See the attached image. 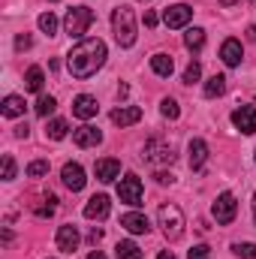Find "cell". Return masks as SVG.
Wrapping results in <instances>:
<instances>
[{
  "label": "cell",
  "mask_w": 256,
  "mask_h": 259,
  "mask_svg": "<svg viewBox=\"0 0 256 259\" xmlns=\"http://www.w3.org/2000/svg\"><path fill=\"white\" fill-rule=\"evenodd\" d=\"M226 94V75H211L205 81V97L214 100V97H223Z\"/></svg>",
  "instance_id": "7402d4cb"
},
{
  "label": "cell",
  "mask_w": 256,
  "mask_h": 259,
  "mask_svg": "<svg viewBox=\"0 0 256 259\" xmlns=\"http://www.w3.org/2000/svg\"><path fill=\"white\" fill-rule=\"evenodd\" d=\"M184 46H187L190 52H202V46H205V30H202V27H190V30L184 33Z\"/></svg>",
  "instance_id": "cb8c5ba5"
},
{
  "label": "cell",
  "mask_w": 256,
  "mask_h": 259,
  "mask_svg": "<svg viewBox=\"0 0 256 259\" xmlns=\"http://www.w3.org/2000/svg\"><path fill=\"white\" fill-rule=\"evenodd\" d=\"M88 259H106V256H103V250H91V253H88Z\"/></svg>",
  "instance_id": "60d3db41"
},
{
  "label": "cell",
  "mask_w": 256,
  "mask_h": 259,
  "mask_svg": "<svg viewBox=\"0 0 256 259\" xmlns=\"http://www.w3.org/2000/svg\"><path fill=\"white\" fill-rule=\"evenodd\" d=\"M172 181H175L172 172H157V184H172Z\"/></svg>",
  "instance_id": "74e56055"
},
{
  "label": "cell",
  "mask_w": 256,
  "mask_h": 259,
  "mask_svg": "<svg viewBox=\"0 0 256 259\" xmlns=\"http://www.w3.org/2000/svg\"><path fill=\"white\" fill-rule=\"evenodd\" d=\"M84 217L88 220H106L109 217V196H91L84 205Z\"/></svg>",
  "instance_id": "2e32d148"
},
{
  "label": "cell",
  "mask_w": 256,
  "mask_h": 259,
  "mask_svg": "<svg viewBox=\"0 0 256 259\" xmlns=\"http://www.w3.org/2000/svg\"><path fill=\"white\" fill-rule=\"evenodd\" d=\"M199 75H202V66H199V61H190V66L184 69V84H193V81H199Z\"/></svg>",
  "instance_id": "d6a6232c"
},
{
  "label": "cell",
  "mask_w": 256,
  "mask_h": 259,
  "mask_svg": "<svg viewBox=\"0 0 256 259\" xmlns=\"http://www.w3.org/2000/svg\"><path fill=\"white\" fill-rule=\"evenodd\" d=\"M94 172H97V181L109 184V181L121 178V163H118V160H112V157H106V160H97Z\"/></svg>",
  "instance_id": "5bb4252c"
},
{
  "label": "cell",
  "mask_w": 256,
  "mask_h": 259,
  "mask_svg": "<svg viewBox=\"0 0 256 259\" xmlns=\"http://www.w3.org/2000/svg\"><path fill=\"white\" fill-rule=\"evenodd\" d=\"M160 226H163V235L169 241H181L184 238V214L178 205H163L160 208Z\"/></svg>",
  "instance_id": "277c9868"
},
{
  "label": "cell",
  "mask_w": 256,
  "mask_h": 259,
  "mask_svg": "<svg viewBox=\"0 0 256 259\" xmlns=\"http://www.w3.org/2000/svg\"><path fill=\"white\" fill-rule=\"evenodd\" d=\"M160 112H163V118H169V121H178V118H181V109H178V103H175L172 97H166V100L160 103Z\"/></svg>",
  "instance_id": "f1b7e54d"
},
{
  "label": "cell",
  "mask_w": 256,
  "mask_h": 259,
  "mask_svg": "<svg viewBox=\"0 0 256 259\" xmlns=\"http://www.w3.org/2000/svg\"><path fill=\"white\" fill-rule=\"evenodd\" d=\"M232 124L241 130L244 136L256 133V106H241V109H235V112H232Z\"/></svg>",
  "instance_id": "30bf717a"
},
{
  "label": "cell",
  "mask_w": 256,
  "mask_h": 259,
  "mask_svg": "<svg viewBox=\"0 0 256 259\" xmlns=\"http://www.w3.org/2000/svg\"><path fill=\"white\" fill-rule=\"evenodd\" d=\"M241 58H244V49H241L238 39H226V42L220 46V61H223L226 66H238Z\"/></svg>",
  "instance_id": "ac0fdd59"
},
{
  "label": "cell",
  "mask_w": 256,
  "mask_h": 259,
  "mask_svg": "<svg viewBox=\"0 0 256 259\" xmlns=\"http://www.w3.org/2000/svg\"><path fill=\"white\" fill-rule=\"evenodd\" d=\"M157 21H160V18H157V12H151V9H148V12H145V27H157Z\"/></svg>",
  "instance_id": "8d00e7d4"
},
{
  "label": "cell",
  "mask_w": 256,
  "mask_h": 259,
  "mask_svg": "<svg viewBox=\"0 0 256 259\" xmlns=\"http://www.w3.org/2000/svg\"><path fill=\"white\" fill-rule=\"evenodd\" d=\"M55 109H58V100H55V97H46V94H42V97L36 100V115H39V118H49Z\"/></svg>",
  "instance_id": "83f0119b"
},
{
  "label": "cell",
  "mask_w": 256,
  "mask_h": 259,
  "mask_svg": "<svg viewBox=\"0 0 256 259\" xmlns=\"http://www.w3.org/2000/svg\"><path fill=\"white\" fill-rule=\"evenodd\" d=\"M61 178H64V187H66V190H72V193H78V190L88 184L84 169H81L78 163H66L64 169H61Z\"/></svg>",
  "instance_id": "9c48e42d"
},
{
  "label": "cell",
  "mask_w": 256,
  "mask_h": 259,
  "mask_svg": "<svg viewBox=\"0 0 256 259\" xmlns=\"http://www.w3.org/2000/svg\"><path fill=\"white\" fill-rule=\"evenodd\" d=\"M66 130H69V127H66L64 118H55V121L46 127V136H49V139H55V142H61V139H66Z\"/></svg>",
  "instance_id": "4316f807"
},
{
  "label": "cell",
  "mask_w": 256,
  "mask_h": 259,
  "mask_svg": "<svg viewBox=\"0 0 256 259\" xmlns=\"http://www.w3.org/2000/svg\"><path fill=\"white\" fill-rule=\"evenodd\" d=\"M187 259H211V247L208 244H196V247H190Z\"/></svg>",
  "instance_id": "836d02e7"
},
{
  "label": "cell",
  "mask_w": 256,
  "mask_h": 259,
  "mask_svg": "<svg viewBox=\"0 0 256 259\" xmlns=\"http://www.w3.org/2000/svg\"><path fill=\"white\" fill-rule=\"evenodd\" d=\"M151 69H154L157 75L169 78V75H172V69H175V61H172L169 55H154V58H151Z\"/></svg>",
  "instance_id": "ffe728a7"
},
{
  "label": "cell",
  "mask_w": 256,
  "mask_h": 259,
  "mask_svg": "<svg viewBox=\"0 0 256 259\" xmlns=\"http://www.w3.org/2000/svg\"><path fill=\"white\" fill-rule=\"evenodd\" d=\"M139 121H142V109L139 106H121V109L112 112V124H118V127H133Z\"/></svg>",
  "instance_id": "e0dca14e"
},
{
  "label": "cell",
  "mask_w": 256,
  "mask_h": 259,
  "mask_svg": "<svg viewBox=\"0 0 256 259\" xmlns=\"http://www.w3.org/2000/svg\"><path fill=\"white\" fill-rule=\"evenodd\" d=\"M157 259H175V253H172V250H163V253H160Z\"/></svg>",
  "instance_id": "b9f144b4"
},
{
  "label": "cell",
  "mask_w": 256,
  "mask_h": 259,
  "mask_svg": "<svg viewBox=\"0 0 256 259\" xmlns=\"http://www.w3.org/2000/svg\"><path fill=\"white\" fill-rule=\"evenodd\" d=\"M187 151H190V166L196 172H202V169H205V160H208V145H205L202 139H193Z\"/></svg>",
  "instance_id": "d6986e66"
},
{
  "label": "cell",
  "mask_w": 256,
  "mask_h": 259,
  "mask_svg": "<svg viewBox=\"0 0 256 259\" xmlns=\"http://www.w3.org/2000/svg\"><path fill=\"white\" fill-rule=\"evenodd\" d=\"M112 30H115V39L121 49H130L136 42V15L130 6H118L112 12Z\"/></svg>",
  "instance_id": "7a4b0ae2"
},
{
  "label": "cell",
  "mask_w": 256,
  "mask_h": 259,
  "mask_svg": "<svg viewBox=\"0 0 256 259\" xmlns=\"http://www.w3.org/2000/svg\"><path fill=\"white\" fill-rule=\"evenodd\" d=\"M15 178V160H12V154H6L3 157V181H12Z\"/></svg>",
  "instance_id": "e575fe53"
},
{
  "label": "cell",
  "mask_w": 256,
  "mask_h": 259,
  "mask_svg": "<svg viewBox=\"0 0 256 259\" xmlns=\"http://www.w3.org/2000/svg\"><path fill=\"white\" fill-rule=\"evenodd\" d=\"M118 196H121V202H127L133 208L142 205V178L136 172H127L121 178V184H118Z\"/></svg>",
  "instance_id": "52a82bcc"
},
{
  "label": "cell",
  "mask_w": 256,
  "mask_h": 259,
  "mask_svg": "<svg viewBox=\"0 0 256 259\" xmlns=\"http://www.w3.org/2000/svg\"><path fill=\"white\" fill-rule=\"evenodd\" d=\"M97 112H100V106H97V100H94V97L78 94V97L72 100V115H75V118L91 121V118H97Z\"/></svg>",
  "instance_id": "7c38bea8"
},
{
  "label": "cell",
  "mask_w": 256,
  "mask_h": 259,
  "mask_svg": "<svg viewBox=\"0 0 256 259\" xmlns=\"http://www.w3.org/2000/svg\"><path fill=\"white\" fill-rule=\"evenodd\" d=\"M58 250H64V253H75L78 250V241H81V235H78V229L72 226V223H66L58 229Z\"/></svg>",
  "instance_id": "8fae6325"
},
{
  "label": "cell",
  "mask_w": 256,
  "mask_h": 259,
  "mask_svg": "<svg viewBox=\"0 0 256 259\" xmlns=\"http://www.w3.org/2000/svg\"><path fill=\"white\" fill-rule=\"evenodd\" d=\"M72 142H75L78 148H97V145L103 142V133L97 127H91V124H84V127L72 130Z\"/></svg>",
  "instance_id": "4fadbf2b"
},
{
  "label": "cell",
  "mask_w": 256,
  "mask_h": 259,
  "mask_svg": "<svg viewBox=\"0 0 256 259\" xmlns=\"http://www.w3.org/2000/svg\"><path fill=\"white\" fill-rule=\"evenodd\" d=\"M106 58H109V52H106L103 39H78L66 55V69L72 78H91L106 64Z\"/></svg>",
  "instance_id": "6da1fadb"
},
{
  "label": "cell",
  "mask_w": 256,
  "mask_h": 259,
  "mask_svg": "<svg viewBox=\"0 0 256 259\" xmlns=\"http://www.w3.org/2000/svg\"><path fill=\"white\" fill-rule=\"evenodd\" d=\"M100 238H103V229H97V226H94V229H91V235H88V241L97 247V241H100Z\"/></svg>",
  "instance_id": "f35d334b"
},
{
  "label": "cell",
  "mask_w": 256,
  "mask_h": 259,
  "mask_svg": "<svg viewBox=\"0 0 256 259\" xmlns=\"http://www.w3.org/2000/svg\"><path fill=\"white\" fill-rule=\"evenodd\" d=\"M55 208H58V199H55V196H46L42 202H36V205H33V214L46 220V217H52V214H55Z\"/></svg>",
  "instance_id": "484cf974"
},
{
  "label": "cell",
  "mask_w": 256,
  "mask_h": 259,
  "mask_svg": "<svg viewBox=\"0 0 256 259\" xmlns=\"http://www.w3.org/2000/svg\"><path fill=\"white\" fill-rule=\"evenodd\" d=\"M3 115H6V118H18V115H24V97L9 94V97L3 100Z\"/></svg>",
  "instance_id": "603a6c76"
},
{
  "label": "cell",
  "mask_w": 256,
  "mask_h": 259,
  "mask_svg": "<svg viewBox=\"0 0 256 259\" xmlns=\"http://www.w3.org/2000/svg\"><path fill=\"white\" fill-rule=\"evenodd\" d=\"M232 250H235L241 259H256V244L253 241H238V244H232Z\"/></svg>",
  "instance_id": "4dcf8cb0"
},
{
  "label": "cell",
  "mask_w": 256,
  "mask_h": 259,
  "mask_svg": "<svg viewBox=\"0 0 256 259\" xmlns=\"http://www.w3.org/2000/svg\"><path fill=\"white\" fill-rule=\"evenodd\" d=\"M121 226H124L127 232H133V235H148V232H151L148 217H145V214H139V211H130V214H124V217H121Z\"/></svg>",
  "instance_id": "9a60e30c"
},
{
  "label": "cell",
  "mask_w": 256,
  "mask_h": 259,
  "mask_svg": "<svg viewBox=\"0 0 256 259\" xmlns=\"http://www.w3.org/2000/svg\"><path fill=\"white\" fill-rule=\"evenodd\" d=\"M39 30L49 33V36H55V33H58V18H55L52 12H42V15H39Z\"/></svg>",
  "instance_id": "f546056e"
},
{
  "label": "cell",
  "mask_w": 256,
  "mask_h": 259,
  "mask_svg": "<svg viewBox=\"0 0 256 259\" xmlns=\"http://www.w3.org/2000/svg\"><path fill=\"white\" fill-rule=\"evenodd\" d=\"M42 81H46V75H42L39 66H30V69L24 72V88H27V91L39 94V91H42Z\"/></svg>",
  "instance_id": "44dd1931"
},
{
  "label": "cell",
  "mask_w": 256,
  "mask_h": 259,
  "mask_svg": "<svg viewBox=\"0 0 256 259\" xmlns=\"http://www.w3.org/2000/svg\"><path fill=\"white\" fill-rule=\"evenodd\" d=\"M15 49H18V52H24V49H30V36H27V33H21V36L15 39Z\"/></svg>",
  "instance_id": "d590c367"
},
{
  "label": "cell",
  "mask_w": 256,
  "mask_h": 259,
  "mask_svg": "<svg viewBox=\"0 0 256 259\" xmlns=\"http://www.w3.org/2000/svg\"><path fill=\"white\" fill-rule=\"evenodd\" d=\"M250 3H256V0H250Z\"/></svg>",
  "instance_id": "ee69618b"
},
{
  "label": "cell",
  "mask_w": 256,
  "mask_h": 259,
  "mask_svg": "<svg viewBox=\"0 0 256 259\" xmlns=\"http://www.w3.org/2000/svg\"><path fill=\"white\" fill-rule=\"evenodd\" d=\"M27 175H30V178H42V175H49V160H33V163L27 166Z\"/></svg>",
  "instance_id": "1f68e13d"
},
{
  "label": "cell",
  "mask_w": 256,
  "mask_h": 259,
  "mask_svg": "<svg viewBox=\"0 0 256 259\" xmlns=\"http://www.w3.org/2000/svg\"><path fill=\"white\" fill-rule=\"evenodd\" d=\"M142 160H148L151 166H169V163H175V151H172V145H166L160 139H151L142 148Z\"/></svg>",
  "instance_id": "5b68a950"
},
{
  "label": "cell",
  "mask_w": 256,
  "mask_h": 259,
  "mask_svg": "<svg viewBox=\"0 0 256 259\" xmlns=\"http://www.w3.org/2000/svg\"><path fill=\"white\" fill-rule=\"evenodd\" d=\"M115 256H118V259H142V250H139V244H136V241H118Z\"/></svg>",
  "instance_id": "d4e9b609"
},
{
  "label": "cell",
  "mask_w": 256,
  "mask_h": 259,
  "mask_svg": "<svg viewBox=\"0 0 256 259\" xmlns=\"http://www.w3.org/2000/svg\"><path fill=\"white\" fill-rule=\"evenodd\" d=\"M253 220H256V196H253Z\"/></svg>",
  "instance_id": "7bdbcfd3"
},
{
  "label": "cell",
  "mask_w": 256,
  "mask_h": 259,
  "mask_svg": "<svg viewBox=\"0 0 256 259\" xmlns=\"http://www.w3.org/2000/svg\"><path fill=\"white\" fill-rule=\"evenodd\" d=\"M247 39H253V42H256V24H250V27H247Z\"/></svg>",
  "instance_id": "ab89813d"
},
{
  "label": "cell",
  "mask_w": 256,
  "mask_h": 259,
  "mask_svg": "<svg viewBox=\"0 0 256 259\" xmlns=\"http://www.w3.org/2000/svg\"><path fill=\"white\" fill-rule=\"evenodd\" d=\"M91 24H94V9H88V6H72L64 18V30L72 39H84Z\"/></svg>",
  "instance_id": "3957f363"
},
{
  "label": "cell",
  "mask_w": 256,
  "mask_h": 259,
  "mask_svg": "<svg viewBox=\"0 0 256 259\" xmlns=\"http://www.w3.org/2000/svg\"><path fill=\"white\" fill-rule=\"evenodd\" d=\"M211 214H214V220L220 223V226H229L232 220H235V214H238V202H235V196L232 193H220L214 199V205H211Z\"/></svg>",
  "instance_id": "8992f818"
},
{
  "label": "cell",
  "mask_w": 256,
  "mask_h": 259,
  "mask_svg": "<svg viewBox=\"0 0 256 259\" xmlns=\"http://www.w3.org/2000/svg\"><path fill=\"white\" fill-rule=\"evenodd\" d=\"M193 18V9L187 3H175V6H169L166 12H163V21H166V27H172V30H178V27H187Z\"/></svg>",
  "instance_id": "ba28073f"
}]
</instances>
